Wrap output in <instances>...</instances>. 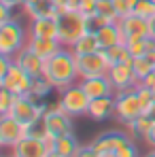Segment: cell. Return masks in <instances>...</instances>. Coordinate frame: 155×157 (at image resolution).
Returning <instances> with one entry per match:
<instances>
[{
    "label": "cell",
    "instance_id": "12",
    "mask_svg": "<svg viewBox=\"0 0 155 157\" xmlns=\"http://www.w3.org/2000/svg\"><path fill=\"white\" fill-rule=\"evenodd\" d=\"M117 24H119L123 36H126V43L134 40V38H151V24L145 17H138V15L130 13L126 17H121Z\"/></svg>",
    "mask_w": 155,
    "mask_h": 157
},
{
    "label": "cell",
    "instance_id": "37",
    "mask_svg": "<svg viewBox=\"0 0 155 157\" xmlns=\"http://www.w3.org/2000/svg\"><path fill=\"white\" fill-rule=\"evenodd\" d=\"M13 17H11V9L9 6H4V4H0V24H4V21H11Z\"/></svg>",
    "mask_w": 155,
    "mask_h": 157
},
{
    "label": "cell",
    "instance_id": "17",
    "mask_svg": "<svg viewBox=\"0 0 155 157\" xmlns=\"http://www.w3.org/2000/svg\"><path fill=\"white\" fill-rule=\"evenodd\" d=\"M26 47H30L36 55H41L45 62L51 59L53 55H57V53L64 49V45L57 38H38V36H30Z\"/></svg>",
    "mask_w": 155,
    "mask_h": 157
},
{
    "label": "cell",
    "instance_id": "6",
    "mask_svg": "<svg viewBox=\"0 0 155 157\" xmlns=\"http://www.w3.org/2000/svg\"><path fill=\"white\" fill-rule=\"evenodd\" d=\"M140 115H145V110H142V104L138 100L136 87L128 89V91H117L115 94V119L117 121L128 125L130 121H134Z\"/></svg>",
    "mask_w": 155,
    "mask_h": 157
},
{
    "label": "cell",
    "instance_id": "45",
    "mask_svg": "<svg viewBox=\"0 0 155 157\" xmlns=\"http://www.w3.org/2000/svg\"><path fill=\"white\" fill-rule=\"evenodd\" d=\"M142 157H155V149H153V151H147V153H145Z\"/></svg>",
    "mask_w": 155,
    "mask_h": 157
},
{
    "label": "cell",
    "instance_id": "4",
    "mask_svg": "<svg viewBox=\"0 0 155 157\" xmlns=\"http://www.w3.org/2000/svg\"><path fill=\"white\" fill-rule=\"evenodd\" d=\"M28 38L30 36H26V30L21 28L19 21L11 19L0 24V55L15 57L28 45Z\"/></svg>",
    "mask_w": 155,
    "mask_h": 157
},
{
    "label": "cell",
    "instance_id": "13",
    "mask_svg": "<svg viewBox=\"0 0 155 157\" xmlns=\"http://www.w3.org/2000/svg\"><path fill=\"white\" fill-rule=\"evenodd\" d=\"M49 153L51 151L45 144V138L43 136H34V134H28L21 142H17L11 149L13 157H47Z\"/></svg>",
    "mask_w": 155,
    "mask_h": 157
},
{
    "label": "cell",
    "instance_id": "27",
    "mask_svg": "<svg viewBox=\"0 0 155 157\" xmlns=\"http://www.w3.org/2000/svg\"><path fill=\"white\" fill-rule=\"evenodd\" d=\"M132 68H134L138 81H145V78L155 70V64L147 57V55H142V57H134V59H132Z\"/></svg>",
    "mask_w": 155,
    "mask_h": 157
},
{
    "label": "cell",
    "instance_id": "22",
    "mask_svg": "<svg viewBox=\"0 0 155 157\" xmlns=\"http://www.w3.org/2000/svg\"><path fill=\"white\" fill-rule=\"evenodd\" d=\"M75 55H87V53H96L100 51L102 47H100V43H98V36H96V32L94 30H89V32H85L81 38H79L77 43L70 47Z\"/></svg>",
    "mask_w": 155,
    "mask_h": 157
},
{
    "label": "cell",
    "instance_id": "18",
    "mask_svg": "<svg viewBox=\"0 0 155 157\" xmlns=\"http://www.w3.org/2000/svg\"><path fill=\"white\" fill-rule=\"evenodd\" d=\"M87 117L94 121H106V119L115 117V96H104V98L91 100L87 108Z\"/></svg>",
    "mask_w": 155,
    "mask_h": 157
},
{
    "label": "cell",
    "instance_id": "14",
    "mask_svg": "<svg viewBox=\"0 0 155 157\" xmlns=\"http://www.w3.org/2000/svg\"><path fill=\"white\" fill-rule=\"evenodd\" d=\"M108 78L115 87V91H128L134 89L140 81L136 78V72L132 68V62L130 64H117V66H110L108 68Z\"/></svg>",
    "mask_w": 155,
    "mask_h": 157
},
{
    "label": "cell",
    "instance_id": "36",
    "mask_svg": "<svg viewBox=\"0 0 155 157\" xmlns=\"http://www.w3.org/2000/svg\"><path fill=\"white\" fill-rule=\"evenodd\" d=\"M75 157H100V155H98V151H96L91 144H81V149L77 151Z\"/></svg>",
    "mask_w": 155,
    "mask_h": 157
},
{
    "label": "cell",
    "instance_id": "40",
    "mask_svg": "<svg viewBox=\"0 0 155 157\" xmlns=\"http://www.w3.org/2000/svg\"><path fill=\"white\" fill-rule=\"evenodd\" d=\"M79 6H81V0H66V11H79Z\"/></svg>",
    "mask_w": 155,
    "mask_h": 157
},
{
    "label": "cell",
    "instance_id": "46",
    "mask_svg": "<svg viewBox=\"0 0 155 157\" xmlns=\"http://www.w3.org/2000/svg\"><path fill=\"white\" fill-rule=\"evenodd\" d=\"M30 2H36V0H24V4H30Z\"/></svg>",
    "mask_w": 155,
    "mask_h": 157
},
{
    "label": "cell",
    "instance_id": "48",
    "mask_svg": "<svg viewBox=\"0 0 155 157\" xmlns=\"http://www.w3.org/2000/svg\"><path fill=\"white\" fill-rule=\"evenodd\" d=\"M153 2H155V0H153Z\"/></svg>",
    "mask_w": 155,
    "mask_h": 157
},
{
    "label": "cell",
    "instance_id": "30",
    "mask_svg": "<svg viewBox=\"0 0 155 157\" xmlns=\"http://www.w3.org/2000/svg\"><path fill=\"white\" fill-rule=\"evenodd\" d=\"M132 13L134 15H138V17H145V19H153L155 17V2L153 0H138L136 4H134V9H132Z\"/></svg>",
    "mask_w": 155,
    "mask_h": 157
},
{
    "label": "cell",
    "instance_id": "23",
    "mask_svg": "<svg viewBox=\"0 0 155 157\" xmlns=\"http://www.w3.org/2000/svg\"><path fill=\"white\" fill-rule=\"evenodd\" d=\"M24 9L30 15V19H36V17H57V9L53 6L51 0H36V2L24 4Z\"/></svg>",
    "mask_w": 155,
    "mask_h": 157
},
{
    "label": "cell",
    "instance_id": "20",
    "mask_svg": "<svg viewBox=\"0 0 155 157\" xmlns=\"http://www.w3.org/2000/svg\"><path fill=\"white\" fill-rule=\"evenodd\" d=\"M94 32H96L98 43H100L102 49L115 47V45H119V43H126V36H123V32H121V28H119L117 21H115V24H106V26L98 28V30H94Z\"/></svg>",
    "mask_w": 155,
    "mask_h": 157
},
{
    "label": "cell",
    "instance_id": "39",
    "mask_svg": "<svg viewBox=\"0 0 155 157\" xmlns=\"http://www.w3.org/2000/svg\"><path fill=\"white\" fill-rule=\"evenodd\" d=\"M0 4L9 6V9H15V6H24V0H0Z\"/></svg>",
    "mask_w": 155,
    "mask_h": 157
},
{
    "label": "cell",
    "instance_id": "9",
    "mask_svg": "<svg viewBox=\"0 0 155 157\" xmlns=\"http://www.w3.org/2000/svg\"><path fill=\"white\" fill-rule=\"evenodd\" d=\"M132 138H130L128 134H123V132H104V134H98L89 144L98 151L100 157H113Z\"/></svg>",
    "mask_w": 155,
    "mask_h": 157
},
{
    "label": "cell",
    "instance_id": "7",
    "mask_svg": "<svg viewBox=\"0 0 155 157\" xmlns=\"http://www.w3.org/2000/svg\"><path fill=\"white\" fill-rule=\"evenodd\" d=\"M77 66H79V77L81 78L108 75V68H110L102 49L96 53H87V55H77Z\"/></svg>",
    "mask_w": 155,
    "mask_h": 157
},
{
    "label": "cell",
    "instance_id": "33",
    "mask_svg": "<svg viewBox=\"0 0 155 157\" xmlns=\"http://www.w3.org/2000/svg\"><path fill=\"white\" fill-rule=\"evenodd\" d=\"M79 11H81V13H83L87 19H91V17L98 13V0H81Z\"/></svg>",
    "mask_w": 155,
    "mask_h": 157
},
{
    "label": "cell",
    "instance_id": "19",
    "mask_svg": "<svg viewBox=\"0 0 155 157\" xmlns=\"http://www.w3.org/2000/svg\"><path fill=\"white\" fill-rule=\"evenodd\" d=\"M28 34L30 36H38V38H57V17H36V19H30Z\"/></svg>",
    "mask_w": 155,
    "mask_h": 157
},
{
    "label": "cell",
    "instance_id": "2",
    "mask_svg": "<svg viewBox=\"0 0 155 157\" xmlns=\"http://www.w3.org/2000/svg\"><path fill=\"white\" fill-rule=\"evenodd\" d=\"M89 19L81 13V11H66V9H60L57 11V40L70 49L79 38L89 32Z\"/></svg>",
    "mask_w": 155,
    "mask_h": 157
},
{
    "label": "cell",
    "instance_id": "11",
    "mask_svg": "<svg viewBox=\"0 0 155 157\" xmlns=\"http://www.w3.org/2000/svg\"><path fill=\"white\" fill-rule=\"evenodd\" d=\"M28 136V128H24L17 119H13L11 115L0 117V144L6 149H13L17 142H21Z\"/></svg>",
    "mask_w": 155,
    "mask_h": 157
},
{
    "label": "cell",
    "instance_id": "35",
    "mask_svg": "<svg viewBox=\"0 0 155 157\" xmlns=\"http://www.w3.org/2000/svg\"><path fill=\"white\" fill-rule=\"evenodd\" d=\"M113 2H115V9H117L119 19L132 13V4H130V0H113Z\"/></svg>",
    "mask_w": 155,
    "mask_h": 157
},
{
    "label": "cell",
    "instance_id": "16",
    "mask_svg": "<svg viewBox=\"0 0 155 157\" xmlns=\"http://www.w3.org/2000/svg\"><path fill=\"white\" fill-rule=\"evenodd\" d=\"M81 87L87 91V96L91 100L96 98H104V96H115V87L110 83L108 75H102V77H89V78H81Z\"/></svg>",
    "mask_w": 155,
    "mask_h": 157
},
{
    "label": "cell",
    "instance_id": "41",
    "mask_svg": "<svg viewBox=\"0 0 155 157\" xmlns=\"http://www.w3.org/2000/svg\"><path fill=\"white\" fill-rule=\"evenodd\" d=\"M145 142H147V144H149L151 149H155V125L151 128V132L147 134V138H145Z\"/></svg>",
    "mask_w": 155,
    "mask_h": 157
},
{
    "label": "cell",
    "instance_id": "8",
    "mask_svg": "<svg viewBox=\"0 0 155 157\" xmlns=\"http://www.w3.org/2000/svg\"><path fill=\"white\" fill-rule=\"evenodd\" d=\"M43 130L45 134H51V136H64V134H70L72 132V117L68 113H64L60 106L55 104L53 108H49L45 115H43Z\"/></svg>",
    "mask_w": 155,
    "mask_h": 157
},
{
    "label": "cell",
    "instance_id": "42",
    "mask_svg": "<svg viewBox=\"0 0 155 157\" xmlns=\"http://www.w3.org/2000/svg\"><path fill=\"white\" fill-rule=\"evenodd\" d=\"M53 2V6H55V9H57V11H60V9H64V6H66V0H51Z\"/></svg>",
    "mask_w": 155,
    "mask_h": 157
},
{
    "label": "cell",
    "instance_id": "25",
    "mask_svg": "<svg viewBox=\"0 0 155 157\" xmlns=\"http://www.w3.org/2000/svg\"><path fill=\"white\" fill-rule=\"evenodd\" d=\"M104 55H106V59H108V64L110 66H117V64H130L134 57L130 55L128 51V45L126 43H119V45H115V47H108V49H102Z\"/></svg>",
    "mask_w": 155,
    "mask_h": 157
},
{
    "label": "cell",
    "instance_id": "43",
    "mask_svg": "<svg viewBox=\"0 0 155 157\" xmlns=\"http://www.w3.org/2000/svg\"><path fill=\"white\" fill-rule=\"evenodd\" d=\"M145 115H149V117H151V119H153V123H155V104L151 106V108H149V110H147V113H145Z\"/></svg>",
    "mask_w": 155,
    "mask_h": 157
},
{
    "label": "cell",
    "instance_id": "29",
    "mask_svg": "<svg viewBox=\"0 0 155 157\" xmlns=\"http://www.w3.org/2000/svg\"><path fill=\"white\" fill-rule=\"evenodd\" d=\"M96 15H102L104 19L110 21V24L119 21V15H117V9H115L113 0H98V13Z\"/></svg>",
    "mask_w": 155,
    "mask_h": 157
},
{
    "label": "cell",
    "instance_id": "10",
    "mask_svg": "<svg viewBox=\"0 0 155 157\" xmlns=\"http://www.w3.org/2000/svg\"><path fill=\"white\" fill-rule=\"evenodd\" d=\"M30 85H32V77L28 75L21 66H17L15 62L9 68V72L0 77V87H6L9 91H13L17 96L30 94Z\"/></svg>",
    "mask_w": 155,
    "mask_h": 157
},
{
    "label": "cell",
    "instance_id": "24",
    "mask_svg": "<svg viewBox=\"0 0 155 157\" xmlns=\"http://www.w3.org/2000/svg\"><path fill=\"white\" fill-rule=\"evenodd\" d=\"M153 119L149 117V115H140V117H136L134 121H130L128 123V132L132 138H147V134L151 132V128H153Z\"/></svg>",
    "mask_w": 155,
    "mask_h": 157
},
{
    "label": "cell",
    "instance_id": "38",
    "mask_svg": "<svg viewBox=\"0 0 155 157\" xmlns=\"http://www.w3.org/2000/svg\"><path fill=\"white\" fill-rule=\"evenodd\" d=\"M140 83H145V85H147V87H149V89L155 94V70H153V72H151L147 78H145V81H140Z\"/></svg>",
    "mask_w": 155,
    "mask_h": 157
},
{
    "label": "cell",
    "instance_id": "34",
    "mask_svg": "<svg viewBox=\"0 0 155 157\" xmlns=\"http://www.w3.org/2000/svg\"><path fill=\"white\" fill-rule=\"evenodd\" d=\"M113 157H140V155H138V147H136V142L130 140V142H126V144H123V147H121Z\"/></svg>",
    "mask_w": 155,
    "mask_h": 157
},
{
    "label": "cell",
    "instance_id": "5",
    "mask_svg": "<svg viewBox=\"0 0 155 157\" xmlns=\"http://www.w3.org/2000/svg\"><path fill=\"white\" fill-rule=\"evenodd\" d=\"M89 102L91 98L87 96V91L81 87V83H75L66 89H62L60 94V100H57V106L68 113L70 117H81V115H87V108H89Z\"/></svg>",
    "mask_w": 155,
    "mask_h": 157
},
{
    "label": "cell",
    "instance_id": "3",
    "mask_svg": "<svg viewBox=\"0 0 155 157\" xmlns=\"http://www.w3.org/2000/svg\"><path fill=\"white\" fill-rule=\"evenodd\" d=\"M49 110V106L43 104V102H38L34 96H30V94H24V96H17V100H15V104L11 108V117L13 119H17L24 128H34V125H38L41 121H43V115Z\"/></svg>",
    "mask_w": 155,
    "mask_h": 157
},
{
    "label": "cell",
    "instance_id": "15",
    "mask_svg": "<svg viewBox=\"0 0 155 157\" xmlns=\"http://www.w3.org/2000/svg\"><path fill=\"white\" fill-rule=\"evenodd\" d=\"M13 59H15L17 66H21V68L26 70L30 77H41V75H45V66H47V62H45L41 55H36L30 47H24V49L17 53Z\"/></svg>",
    "mask_w": 155,
    "mask_h": 157
},
{
    "label": "cell",
    "instance_id": "28",
    "mask_svg": "<svg viewBox=\"0 0 155 157\" xmlns=\"http://www.w3.org/2000/svg\"><path fill=\"white\" fill-rule=\"evenodd\" d=\"M126 45H128V51L132 57H142L153 47V38H134V40H128Z\"/></svg>",
    "mask_w": 155,
    "mask_h": 157
},
{
    "label": "cell",
    "instance_id": "21",
    "mask_svg": "<svg viewBox=\"0 0 155 157\" xmlns=\"http://www.w3.org/2000/svg\"><path fill=\"white\" fill-rule=\"evenodd\" d=\"M81 149V142L75 138V134H64V136H57L55 138V144H53V151L57 157H75L77 151Z\"/></svg>",
    "mask_w": 155,
    "mask_h": 157
},
{
    "label": "cell",
    "instance_id": "26",
    "mask_svg": "<svg viewBox=\"0 0 155 157\" xmlns=\"http://www.w3.org/2000/svg\"><path fill=\"white\" fill-rule=\"evenodd\" d=\"M51 87H53V85L47 81V77H45V75H41V77H32L30 96H34L36 100H43V98H47V96H49Z\"/></svg>",
    "mask_w": 155,
    "mask_h": 157
},
{
    "label": "cell",
    "instance_id": "44",
    "mask_svg": "<svg viewBox=\"0 0 155 157\" xmlns=\"http://www.w3.org/2000/svg\"><path fill=\"white\" fill-rule=\"evenodd\" d=\"M149 24H151V38H155V17L149 21Z\"/></svg>",
    "mask_w": 155,
    "mask_h": 157
},
{
    "label": "cell",
    "instance_id": "1",
    "mask_svg": "<svg viewBox=\"0 0 155 157\" xmlns=\"http://www.w3.org/2000/svg\"><path fill=\"white\" fill-rule=\"evenodd\" d=\"M45 77L55 89H66L70 85H75L79 77V66H77V55L72 53V49H62L57 55H53L51 59H47L45 66Z\"/></svg>",
    "mask_w": 155,
    "mask_h": 157
},
{
    "label": "cell",
    "instance_id": "31",
    "mask_svg": "<svg viewBox=\"0 0 155 157\" xmlns=\"http://www.w3.org/2000/svg\"><path fill=\"white\" fill-rule=\"evenodd\" d=\"M136 94H138V100H140V104H142V110L147 113V110L155 104V94L145 85V83H138V85H136Z\"/></svg>",
    "mask_w": 155,
    "mask_h": 157
},
{
    "label": "cell",
    "instance_id": "47",
    "mask_svg": "<svg viewBox=\"0 0 155 157\" xmlns=\"http://www.w3.org/2000/svg\"><path fill=\"white\" fill-rule=\"evenodd\" d=\"M47 157H57V155H55V153H49V155H47Z\"/></svg>",
    "mask_w": 155,
    "mask_h": 157
},
{
    "label": "cell",
    "instance_id": "32",
    "mask_svg": "<svg viewBox=\"0 0 155 157\" xmlns=\"http://www.w3.org/2000/svg\"><path fill=\"white\" fill-rule=\"evenodd\" d=\"M15 100H17V94L9 91L6 87H0V117H4V115L11 113V108H13V104H15Z\"/></svg>",
    "mask_w": 155,
    "mask_h": 157
}]
</instances>
